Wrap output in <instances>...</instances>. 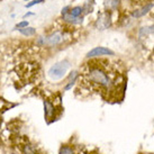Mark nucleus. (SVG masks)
I'll return each mask as SVG.
<instances>
[{
	"label": "nucleus",
	"instance_id": "nucleus-13",
	"mask_svg": "<svg viewBox=\"0 0 154 154\" xmlns=\"http://www.w3.org/2000/svg\"><path fill=\"white\" fill-rule=\"evenodd\" d=\"M82 13H83V8L82 7H74V8L70 10V14L72 15L73 17H80Z\"/></svg>",
	"mask_w": 154,
	"mask_h": 154
},
{
	"label": "nucleus",
	"instance_id": "nucleus-16",
	"mask_svg": "<svg viewBox=\"0 0 154 154\" xmlns=\"http://www.w3.org/2000/svg\"><path fill=\"white\" fill-rule=\"evenodd\" d=\"M75 81H77V80H71V81H69L68 85L64 87V91H68V90L71 89V88H72V87L75 85Z\"/></svg>",
	"mask_w": 154,
	"mask_h": 154
},
{
	"label": "nucleus",
	"instance_id": "nucleus-14",
	"mask_svg": "<svg viewBox=\"0 0 154 154\" xmlns=\"http://www.w3.org/2000/svg\"><path fill=\"white\" fill-rule=\"evenodd\" d=\"M25 27H28V22L27 20H23V22L18 23L17 25L15 26V29H22V28H25Z\"/></svg>",
	"mask_w": 154,
	"mask_h": 154
},
{
	"label": "nucleus",
	"instance_id": "nucleus-12",
	"mask_svg": "<svg viewBox=\"0 0 154 154\" xmlns=\"http://www.w3.org/2000/svg\"><path fill=\"white\" fill-rule=\"evenodd\" d=\"M59 154H75L72 146L70 145H62L59 150Z\"/></svg>",
	"mask_w": 154,
	"mask_h": 154
},
{
	"label": "nucleus",
	"instance_id": "nucleus-15",
	"mask_svg": "<svg viewBox=\"0 0 154 154\" xmlns=\"http://www.w3.org/2000/svg\"><path fill=\"white\" fill-rule=\"evenodd\" d=\"M41 2H43V0H33V1H30V2H28V4H26V8H30V7H33V6H35V5H38L41 4Z\"/></svg>",
	"mask_w": 154,
	"mask_h": 154
},
{
	"label": "nucleus",
	"instance_id": "nucleus-18",
	"mask_svg": "<svg viewBox=\"0 0 154 154\" xmlns=\"http://www.w3.org/2000/svg\"><path fill=\"white\" fill-rule=\"evenodd\" d=\"M91 154H98V153H91Z\"/></svg>",
	"mask_w": 154,
	"mask_h": 154
},
{
	"label": "nucleus",
	"instance_id": "nucleus-4",
	"mask_svg": "<svg viewBox=\"0 0 154 154\" xmlns=\"http://www.w3.org/2000/svg\"><path fill=\"white\" fill-rule=\"evenodd\" d=\"M43 105H44V117H45V120L47 122V124H50L52 120H54V116H55V111H56L55 106L48 99H44Z\"/></svg>",
	"mask_w": 154,
	"mask_h": 154
},
{
	"label": "nucleus",
	"instance_id": "nucleus-10",
	"mask_svg": "<svg viewBox=\"0 0 154 154\" xmlns=\"http://www.w3.org/2000/svg\"><path fill=\"white\" fill-rule=\"evenodd\" d=\"M120 0H105V7L107 10H115L119 6Z\"/></svg>",
	"mask_w": 154,
	"mask_h": 154
},
{
	"label": "nucleus",
	"instance_id": "nucleus-8",
	"mask_svg": "<svg viewBox=\"0 0 154 154\" xmlns=\"http://www.w3.org/2000/svg\"><path fill=\"white\" fill-rule=\"evenodd\" d=\"M62 17L66 23H70V24H81L82 23V18L80 17H73L72 15L70 14V11L64 15H62Z\"/></svg>",
	"mask_w": 154,
	"mask_h": 154
},
{
	"label": "nucleus",
	"instance_id": "nucleus-17",
	"mask_svg": "<svg viewBox=\"0 0 154 154\" xmlns=\"http://www.w3.org/2000/svg\"><path fill=\"white\" fill-rule=\"evenodd\" d=\"M32 15H34V14H33V13H27V14H25V15H24V18H26L27 16H32Z\"/></svg>",
	"mask_w": 154,
	"mask_h": 154
},
{
	"label": "nucleus",
	"instance_id": "nucleus-19",
	"mask_svg": "<svg viewBox=\"0 0 154 154\" xmlns=\"http://www.w3.org/2000/svg\"><path fill=\"white\" fill-rule=\"evenodd\" d=\"M27 1H28V0H27Z\"/></svg>",
	"mask_w": 154,
	"mask_h": 154
},
{
	"label": "nucleus",
	"instance_id": "nucleus-5",
	"mask_svg": "<svg viewBox=\"0 0 154 154\" xmlns=\"http://www.w3.org/2000/svg\"><path fill=\"white\" fill-rule=\"evenodd\" d=\"M115 53L114 51H111L107 47L103 46H97L92 48L90 52H88L87 54V57L88 59H94V57H99V56H103V55H114Z\"/></svg>",
	"mask_w": 154,
	"mask_h": 154
},
{
	"label": "nucleus",
	"instance_id": "nucleus-11",
	"mask_svg": "<svg viewBox=\"0 0 154 154\" xmlns=\"http://www.w3.org/2000/svg\"><path fill=\"white\" fill-rule=\"evenodd\" d=\"M19 33L24 36H34L36 34V29H35L34 27H25V28H22V29H19Z\"/></svg>",
	"mask_w": 154,
	"mask_h": 154
},
{
	"label": "nucleus",
	"instance_id": "nucleus-9",
	"mask_svg": "<svg viewBox=\"0 0 154 154\" xmlns=\"http://www.w3.org/2000/svg\"><path fill=\"white\" fill-rule=\"evenodd\" d=\"M22 154H37V151L32 143H25L22 147Z\"/></svg>",
	"mask_w": 154,
	"mask_h": 154
},
{
	"label": "nucleus",
	"instance_id": "nucleus-3",
	"mask_svg": "<svg viewBox=\"0 0 154 154\" xmlns=\"http://www.w3.org/2000/svg\"><path fill=\"white\" fill-rule=\"evenodd\" d=\"M63 41V35L60 32H55L50 36H39L36 39V44L38 46H55Z\"/></svg>",
	"mask_w": 154,
	"mask_h": 154
},
{
	"label": "nucleus",
	"instance_id": "nucleus-7",
	"mask_svg": "<svg viewBox=\"0 0 154 154\" xmlns=\"http://www.w3.org/2000/svg\"><path fill=\"white\" fill-rule=\"evenodd\" d=\"M152 8H153V5L152 4L146 5V6H144L142 9H140V10H135L134 14H133V16L135 18H141V17H143L144 15H146V14L149 13Z\"/></svg>",
	"mask_w": 154,
	"mask_h": 154
},
{
	"label": "nucleus",
	"instance_id": "nucleus-6",
	"mask_svg": "<svg viewBox=\"0 0 154 154\" xmlns=\"http://www.w3.org/2000/svg\"><path fill=\"white\" fill-rule=\"evenodd\" d=\"M110 25V15L108 13H105L98 17V20L96 23V26L98 29H105Z\"/></svg>",
	"mask_w": 154,
	"mask_h": 154
},
{
	"label": "nucleus",
	"instance_id": "nucleus-2",
	"mask_svg": "<svg viewBox=\"0 0 154 154\" xmlns=\"http://www.w3.org/2000/svg\"><path fill=\"white\" fill-rule=\"evenodd\" d=\"M69 66V61L64 60V61H61V62H57L54 65H52L50 70H48V77L51 78L52 80H59L61 78L64 77V74L68 71Z\"/></svg>",
	"mask_w": 154,
	"mask_h": 154
},
{
	"label": "nucleus",
	"instance_id": "nucleus-1",
	"mask_svg": "<svg viewBox=\"0 0 154 154\" xmlns=\"http://www.w3.org/2000/svg\"><path fill=\"white\" fill-rule=\"evenodd\" d=\"M116 73L105 60H90L81 73L82 82L94 91L109 92L116 85Z\"/></svg>",
	"mask_w": 154,
	"mask_h": 154
}]
</instances>
